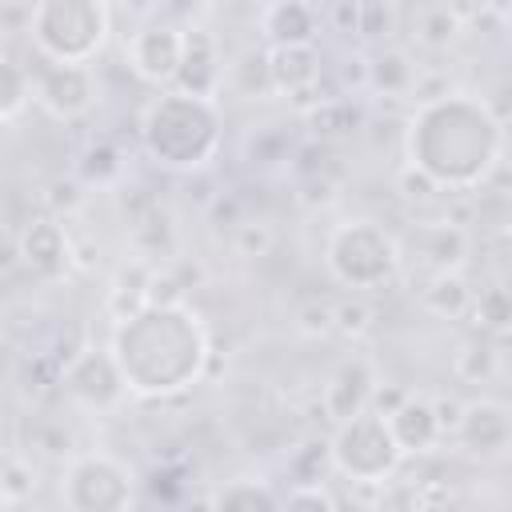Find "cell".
<instances>
[{
	"mask_svg": "<svg viewBox=\"0 0 512 512\" xmlns=\"http://www.w3.org/2000/svg\"><path fill=\"white\" fill-rule=\"evenodd\" d=\"M28 100H32V72L20 68L16 60L0 56V124L20 116L28 108Z\"/></svg>",
	"mask_w": 512,
	"mask_h": 512,
	"instance_id": "23",
	"label": "cell"
},
{
	"mask_svg": "<svg viewBox=\"0 0 512 512\" xmlns=\"http://www.w3.org/2000/svg\"><path fill=\"white\" fill-rule=\"evenodd\" d=\"M28 40L48 64H88L104 52L112 12L100 0H40L28 8Z\"/></svg>",
	"mask_w": 512,
	"mask_h": 512,
	"instance_id": "4",
	"label": "cell"
},
{
	"mask_svg": "<svg viewBox=\"0 0 512 512\" xmlns=\"http://www.w3.org/2000/svg\"><path fill=\"white\" fill-rule=\"evenodd\" d=\"M32 100L52 120H80L96 104V76L92 64H40L32 76Z\"/></svg>",
	"mask_w": 512,
	"mask_h": 512,
	"instance_id": "11",
	"label": "cell"
},
{
	"mask_svg": "<svg viewBox=\"0 0 512 512\" xmlns=\"http://www.w3.org/2000/svg\"><path fill=\"white\" fill-rule=\"evenodd\" d=\"M172 88L188 92V96L216 100V92L224 88V56H220L212 32L184 28V56H180V72H176Z\"/></svg>",
	"mask_w": 512,
	"mask_h": 512,
	"instance_id": "12",
	"label": "cell"
},
{
	"mask_svg": "<svg viewBox=\"0 0 512 512\" xmlns=\"http://www.w3.org/2000/svg\"><path fill=\"white\" fill-rule=\"evenodd\" d=\"M404 156L436 192L480 188L504 156V120L476 92L424 96L404 128Z\"/></svg>",
	"mask_w": 512,
	"mask_h": 512,
	"instance_id": "1",
	"label": "cell"
},
{
	"mask_svg": "<svg viewBox=\"0 0 512 512\" xmlns=\"http://www.w3.org/2000/svg\"><path fill=\"white\" fill-rule=\"evenodd\" d=\"M280 512H336V500L320 484H300L288 492V500H280Z\"/></svg>",
	"mask_w": 512,
	"mask_h": 512,
	"instance_id": "26",
	"label": "cell"
},
{
	"mask_svg": "<svg viewBox=\"0 0 512 512\" xmlns=\"http://www.w3.org/2000/svg\"><path fill=\"white\" fill-rule=\"evenodd\" d=\"M332 16L340 20V28H344V32H356V24H360V4H336V8H332Z\"/></svg>",
	"mask_w": 512,
	"mask_h": 512,
	"instance_id": "31",
	"label": "cell"
},
{
	"mask_svg": "<svg viewBox=\"0 0 512 512\" xmlns=\"http://www.w3.org/2000/svg\"><path fill=\"white\" fill-rule=\"evenodd\" d=\"M324 76V60L316 44H292V48H268V80L276 96L300 100L312 96Z\"/></svg>",
	"mask_w": 512,
	"mask_h": 512,
	"instance_id": "14",
	"label": "cell"
},
{
	"mask_svg": "<svg viewBox=\"0 0 512 512\" xmlns=\"http://www.w3.org/2000/svg\"><path fill=\"white\" fill-rule=\"evenodd\" d=\"M64 392L88 412H112L128 396L124 376L108 348H80L64 364Z\"/></svg>",
	"mask_w": 512,
	"mask_h": 512,
	"instance_id": "10",
	"label": "cell"
},
{
	"mask_svg": "<svg viewBox=\"0 0 512 512\" xmlns=\"http://www.w3.org/2000/svg\"><path fill=\"white\" fill-rule=\"evenodd\" d=\"M20 256L32 272L40 276H56L68 268L72 260V248H68V232L60 220L52 216H40V220H28L24 232H20Z\"/></svg>",
	"mask_w": 512,
	"mask_h": 512,
	"instance_id": "15",
	"label": "cell"
},
{
	"mask_svg": "<svg viewBox=\"0 0 512 512\" xmlns=\"http://www.w3.org/2000/svg\"><path fill=\"white\" fill-rule=\"evenodd\" d=\"M124 56H128V68L144 80V84H156L160 92L172 88L176 72H180V56H184V28L172 24V20H148L140 24L128 44H124Z\"/></svg>",
	"mask_w": 512,
	"mask_h": 512,
	"instance_id": "8",
	"label": "cell"
},
{
	"mask_svg": "<svg viewBox=\"0 0 512 512\" xmlns=\"http://www.w3.org/2000/svg\"><path fill=\"white\" fill-rule=\"evenodd\" d=\"M224 140V120L216 100L188 96L176 88H164L140 116V144L152 156V164L168 172H196L204 168Z\"/></svg>",
	"mask_w": 512,
	"mask_h": 512,
	"instance_id": "3",
	"label": "cell"
},
{
	"mask_svg": "<svg viewBox=\"0 0 512 512\" xmlns=\"http://www.w3.org/2000/svg\"><path fill=\"white\" fill-rule=\"evenodd\" d=\"M400 264H404L400 240L368 216L340 220L324 240V268L348 292H376L392 284Z\"/></svg>",
	"mask_w": 512,
	"mask_h": 512,
	"instance_id": "5",
	"label": "cell"
},
{
	"mask_svg": "<svg viewBox=\"0 0 512 512\" xmlns=\"http://www.w3.org/2000/svg\"><path fill=\"white\" fill-rule=\"evenodd\" d=\"M4 504H12V500H8V496H4V488H0V508H4Z\"/></svg>",
	"mask_w": 512,
	"mask_h": 512,
	"instance_id": "32",
	"label": "cell"
},
{
	"mask_svg": "<svg viewBox=\"0 0 512 512\" xmlns=\"http://www.w3.org/2000/svg\"><path fill=\"white\" fill-rule=\"evenodd\" d=\"M464 32V12L460 8H448V4H424L412 12V40L424 48V52H444L460 40Z\"/></svg>",
	"mask_w": 512,
	"mask_h": 512,
	"instance_id": "18",
	"label": "cell"
},
{
	"mask_svg": "<svg viewBox=\"0 0 512 512\" xmlns=\"http://www.w3.org/2000/svg\"><path fill=\"white\" fill-rule=\"evenodd\" d=\"M364 76H368V84H372L376 92H384V96H408V92L416 88V64H412V56L400 52V48L376 52L372 64L364 68Z\"/></svg>",
	"mask_w": 512,
	"mask_h": 512,
	"instance_id": "20",
	"label": "cell"
},
{
	"mask_svg": "<svg viewBox=\"0 0 512 512\" xmlns=\"http://www.w3.org/2000/svg\"><path fill=\"white\" fill-rule=\"evenodd\" d=\"M12 28H28V8L20 4H0V36Z\"/></svg>",
	"mask_w": 512,
	"mask_h": 512,
	"instance_id": "30",
	"label": "cell"
},
{
	"mask_svg": "<svg viewBox=\"0 0 512 512\" xmlns=\"http://www.w3.org/2000/svg\"><path fill=\"white\" fill-rule=\"evenodd\" d=\"M116 168H120V164H116V152H112V148H104V144H100V148H88V164H84L88 176L108 180V176H116Z\"/></svg>",
	"mask_w": 512,
	"mask_h": 512,
	"instance_id": "29",
	"label": "cell"
},
{
	"mask_svg": "<svg viewBox=\"0 0 512 512\" xmlns=\"http://www.w3.org/2000/svg\"><path fill=\"white\" fill-rule=\"evenodd\" d=\"M316 8L300 4V0H280L268 4L260 12V32L268 40V48H292V44H316Z\"/></svg>",
	"mask_w": 512,
	"mask_h": 512,
	"instance_id": "17",
	"label": "cell"
},
{
	"mask_svg": "<svg viewBox=\"0 0 512 512\" xmlns=\"http://www.w3.org/2000/svg\"><path fill=\"white\" fill-rule=\"evenodd\" d=\"M132 472L108 452H84L72 456L60 480V504L64 512H132Z\"/></svg>",
	"mask_w": 512,
	"mask_h": 512,
	"instance_id": "7",
	"label": "cell"
},
{
	"mask_svg": "<svg viewBox=\"0 0 512 512\" xmlns=\"http://www.w3.org/2000/svg\"><path fill=\"white\" fill-rule=\"evenodd\" d=\"M0 148H4V124H0Z\"/></svg>",
	"mask_w": 512,
	"mask_h": 512,
	"instance_id": "33",
	"label": "cell"
},
{
	"mask_svg": "<svg viewBox=\"0 0 512 512\" xmlns=\"http://www.w3.org/2000/svg\"><path fill=\"white\" fill-rule=\"evenodd\" d=\"M372 392H376V372H372V364L360 360V356H352V360H344V364L328 376L320 404H324L328 420L340 424V420H352V416H360L364 408H372Z\"/></svg>",
	"mask_w": 512,
	"mask_h": 512,
	"instance_id": "13",
	"label": "cell"
},
{
	"mask_svg": "<svg viewBox=\"0 0 512 512\" xmlns=\"http://www.w3.org/2000/svg\"><path fill=\"white\" fill-rule=\"evenodd\" d=\"M424 252L432 260V276L436 272H460V256H464V232L436 224L424 232Z\"/></svg>",
	"mask_w": 512,
	"mask_h": 512,
	"instance_id": "24",
	"label": "cell"
},
{
	"mask_svg": "<svg viewBox=\"0 0 512 512\" xmlns=\"http://www.w3.org/2000/svg\"><path fill=\"white\" fill-rule=\"evenodd\" d=\"M328 464L348 476L352 484H384L404 464V452L396 448L388 420L372 408H364L352 420H340L328 440Z\"/></svg>",
	"mask_w": 512,
	"mask_h": 512,
	"instance_id": "6",
	"label": "cell"
},
{
	"mask_svg": "<svg viewBox=\"0 0 512 512\" xmlns=\"http://www.w3.org/2000/svg\"><path fill=\"white\" fill-rule=\"evenodd\" d=\"M108 352L132 396L168 400L204 376L208 328L188 304H140L116 316Z\"/></svg>",
	"mask_w": 512,
	"mask_h": 512,
	"instance_id": "2",
	"label": "cell"
},
{
	"mask_svg": "<svg viewBox=\"0 0 512 512\" xmlns=\"http://www.w3.org/2000/svg\"><path fill=\"white\" fill-rule=\"evenodd\" d=\"M0 488H4L8 500H24V496L32 492V468H28L24 460H8V464L0 468Z\"/></svg>",
	"mask_w": 512,
	"mask_h": 512,
	"instance_id": "27",
	"label": "cell"
},
{
	"mask_svg": "<svg viewBox=\"0 0 512 512\" xmlns=\"http://www.w3.org/2000/svg\"><path fill=\"white\" fill-rule=\"evenodd\" d=\"M384 420H388V432L404 456H420L440 440V424H436L428 396H404Z\"/></svg>",
	"mask_w": 512,
	"mask_h": 512,
	"instance_id": "16",
	"label": "cell"
},
{
	"mask_svg": "<svg viewBox=\"0 0 512 512\" xmlns=\"http://www.w3.org/2000/svg\"><path fill=\"white\" fill-rule=\"evenodd\" d=\"M224 84H228L236 96H248V100L268 96V92H272V80H268V48H264V52L248 48V52H240L232 64H224Z\"/></svg>",
	"mask_w": 512,
	"mask_h": 512,
	"instance_id": "21",
	"label": "cell"
},
{
	"mask_svg": "<svg viewBox=\"0 0 512 512\" xmlns=\"http://www.w3.org/2000/svg\"><path fill=\"white\" fill-rule=\"evenodd\" d=\"M480 324V332H504L512 320V300L504 284H488L480 292H472V308H468Z\"/></svg>",
	"mask_w": 512,
	"mask_h": 512,
	"instance_id": "25",
	"label": "cell"
},
{
	"mask_svg": "<svg viewBox=\"0 0 512 512\" xmlns=\"http://www.w3.org/2000/svg\"><path fill=\"white\" fill-rule=\"evenodd\" d=\"M328 312H332V324L344 328V332H364L368 328V308L360 300H344V304H336Z\"/></svg>",
	"mask_w": 512,
	"mask_h": 512,
	"instance_id": "28",
	"label": "cell"
},
{
	"mask_svg": "<svg viewBox=\"0 0 512 512\" xmlns=\"http://www.w3.org/2000/svg\"><path fill=\"white\" fill-rule=\"evenodd\" d=\"M472 292L476 288H468V280L460 272H436L424 288V308L452 320V316H464L472 308Z\"/></svg>",
	"mask_w": 512,
	"mask_h": 512,
	"instance_id": "22",
	"label": "cell"
},
{
	"mask_svg": "<svg viewBox=\"0 0 512 512\" xmlns=\"http://www.w3.org/2000/svg\"><path fill=\"white\" fill-rule=\"evenodd\" d=\"M452 440L460 452H468L472 460H504L508 444H512V408L496 396H480L460 404Z\"/></svg>",
	"mask_w": 512,
	"mask_h": 512,
	"instance_id": "9",
	"label": "cell"
},
{
	"mask_svg": "<svg viewBox=\"0 0 512 512\" xmlns=\"http://www.w3.org/2000/svg\"><path fill=\"white\" fill-rule=\"evenodd\" d=\"M208 508L212 512H280V496L256 476H236L212 492Z\"/></svg>",
	"mask_w": 512,
	"mask_h": 512,
	"instance_id": "19",
	"label": "cell"
}]
</instances>
